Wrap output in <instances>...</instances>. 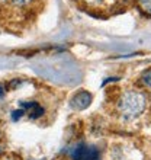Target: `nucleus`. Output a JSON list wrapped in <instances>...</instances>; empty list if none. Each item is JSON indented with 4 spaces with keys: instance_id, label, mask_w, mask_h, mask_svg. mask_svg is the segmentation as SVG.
<instances>
[{
    "instance_id": "nucleus-12",
    "label": "nucleus",
    "mask_w": 151,
    "mask_h": 160,
    "mask_svg": "<svg viewBox=\"0 0 151 160\" xmlns=\"http://www.w3.org/2000/svg\"><path fill=\"white\" fill-rule=\"evenodd\" d=\"M41 160H45V159H41Z\"/></svg>"
},
{
    "instance_id": "nucleus-2",
    "label": "nucleus",
    "mask_w": 151,
    "mask_h": 160,
    "mask_svg": "<svg viewBox=\"0 0 151 160\" xmlns=\"http://www.w3.org/2000/svg\"><path fill=\"white\" fill-rule=\"evenodd\" d=\"M73 160H100V152L96 146L80 143L73 150Z\"/></svg>"
},
{
    "instance_id": "nucleus-9",
    "label": "nucleus",
    "mask_w": 151,
    "mask_h": 160,
    "mask_svg": "<svg viewBox=\"0 0 151 160\" xmlns=\"http://www.w3.org/2000/svg\"><path fill=\"white\" fill-rule=\"evenodd\" d=\"M4 90H6V89H4V86H3V84H0V98L4 95Z\"/></svg>"
},
{
    "instance_id": "nucleus-6",
    "label": "nucleus",
    "mask_w": 151,
    "mask_h": 160,
    "mask_svg": "<svg viewBox=\"0 0 151 160\" xmlns=\"http://www.w3.org/2000/svg\"><path fill=\"white\" fill-rule=\"evenodd\" d=\"M141 80H143V83L147 86V88L151 89V68H148V70H145V72L143 73V76H141Z\"/></svg>"
},
{
    "instance_id": "nucleus-10",
    "label": "nucleus",
    "mask_w": 151,
    "mask_h": 160,
    "mask_svg": "<svg viewBox=\"0 0 151 160\" xmlns=\"http://www.w3.org/2000/svg\"><path fill=\"white\" fill-rule=\"evenodd\" d=\"M2 2H4V0H0V3H2Z\"/></svg>"
},
{
    "instance_id": "nucleus-4",
    "label": "nucleus",
    "mask_w": 151,
    "mask_h": 160,
    "mask_svg": "<svg viewBox=\"0 0 151 160\" xmlns=\"http://www.w3.org/2000/svg\"><path fill=\"white\" fill-rule=\"evenodd\" d=\"M21 106L31 119H37L44 114V108L38 102H21Z\"/></svg>"
},
{
    "instance_id": "nucleus-1",
    "label": "nucleus",
    "mask_w": 151,
    "mask_h": 160,
    "mask_svg": "<svg viewBox=\"0 0 151 160\" xmlns=\"http://www.w3.org/2000/svg\"><path fill=\"white\" fill-rule=\"evenodd\" d=\"M145 105H147V99L143 93L128 90L122 95L118 102V112L125 121H132L143 114Z\"/></svg>"
},
{
    "instance_id": "nucleus-5",
    "label": "nucleus",
    "mask_w": 151,
    "mask_h": 160,
    "mask_svg": "<svg viewBox=\"0 0 151 160\" xmlns=\"http://www.w3.org/2000/svg\"><path fill=\"white\" fill-rule=\"evenodd\" d=\"M138 4L147 15H151V0H138Z\"/></svg>"
},
{
    "instance_id": "nucleus-7",
    "label": "nucleus",
    "mask_w": 151,
    "mask_h": 160,
    "mask_svg": "<svg viewBox=\"0 0 151 160\" xmlns=\"http://www.w3.org/2000/svg\"><path fill=\"white\" fill-rule=\"evenodd\" d=\"M15 6H19V8H23V6H28V4L32 2V0H10Z\"/></svg>"
},
{
    "instance_id": "nucleus-3",
    "label": "nucleus",
    "mask_w": 151,
    "mask_h": 160,
    "mask_svg": "<svg viewBox=\"0 0 151 160\" xmlns=\"http://www.w3.org/2000/svg\"><path fill=\"white\" fill-rule=\"evenodd\" d=\"M92 103V93H89L87 90H80L71 98L70 101V106L74 111H83L86 109L89 105Z\"/></svg>"
},
{
    "instance_id": "nucleus-8",
    "label": "nucleus",
    "mask_w": 151,
    "mask_h": 160,
    "mask_svg": "<svg viewBox=\"0 0 151 160\" xmlns=\"http://www.w3.org/2000/svg\"><path fill=\"white\" fill-rule=\"evenodd\" d=\"M23 114H25V111L22 109V108H21V109H17V111H13V112H12V119H13V121H17V119L21 118Z\"/></svg>"
},
{
    "instance_id": "nucleus-11",
    "label": "nucleus",
    "mask_w": 151,
    "mask_h": 160,
    "mask_svg": "<svg viewBox=\"0 0 151 160\" xmlns=\"http://www.w3.org/2000/svg\"><path fill=\"white\" fill-rule=\"evenodd\" d=\"M4 160H10V159H4Z\"/></svg>"
}]
</instances>
